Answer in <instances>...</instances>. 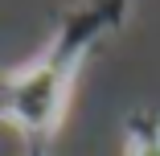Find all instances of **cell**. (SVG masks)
<instances>
[{"instance_id": "cell-1", "label": "cell", "mask_w": 160, "mask_h": 156, "mask_svg": "<svg viewBox=\"0 0 160 156\" xmlns=\"http://www.w3.org/2000/svg\"><path fill=\"white\" fill-rule=\"evenodd\" d=\"M66 86H70V62L49 53L41 62H33L8 86V115L29 132H49L58 123L62 103H66Z\"/></svg>"}, {"instance_id": "cell-2", "label": "cell", "mask_w": 160, "mask_h": 156, "mask_svg": "<svg viewBox=\"0 0 160 156\" xmlns=\"http://www.w3.org/2000/svg\"><path fill=\"white\" fill-rule=\"evenodd\" d=\"M132 156H160V132H144V136H136Z\"/></svg>"}]
</instances>
